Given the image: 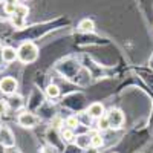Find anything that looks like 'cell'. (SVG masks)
I'll use <instances>...</instances> for the list:
<instances>
[{
  "label": "cell",
  "mask_w": 153,
  "mask_h": 153,
  "mask_svg": "<svg viewBox=\"0 0 153 153\" xmlns=\"http://www.w3.org/2000/svg\"><path fill=\"white\" fill-rule=\"evenodd\" d=\"M78 28H80V31H84V32H92V31L95 29V25H94L92 20L84 19V20H81V22L78 23Z\"/></svg>",
  "instance_id": "8fae6325"
},
{
  "label": "cell",
  "mask_w": 153,
  "mask_h": 153,
  "mask_svg": "<svg viewBox=\"0 0 153 153\" xmlns=\"http://www.w3.org/2000/svg\"><path fill=\"white\" fill-rule=\"evenodd\" d=\"M19 87V83L14 76H5V78L0 80V92L3 95H14L16 91Z\"/></svg>",
  "instance_id": "277c9868"
},
{
  "label": "cell",
  "mask_w": 153,
  "mask_h": 153,
  "mask_svg": "<svg viewBox=\"0 0 153 153\" xmlns=\"http://www.w3.org/2000/svg\"><path fill=\"white\" fill-rule=\"evenodd\" d=\"M38 121H40V118L32 112H22L17 117V123H19V126L23 127V129H34L38 124Z\"/></svg>",
  "instance_id": "3957f363"
},
{
  "label": "cell",
  "mask_w": 153,
  "mask_h": 153,
  "mask_svg": "<svg viewBox=\"0 0 153 153\" xmlns=\"http://www.w3.org/2000/svg\"><path fill=\"white\" fill-rule=\"evenodd\" d=\"M37 58H38V48L32 42H25L17 49V60H20L25 65L34 63Z\"/></svg>",
  "instance_id": "6da1fadb"
},
{
  "label": "cell",
  "mask_w": 153,
  "mask_h": 153,
  "mask_svg": "<svg viewBox=\"0 0 153 153\" xmlns=\"http://www.w3.org/2000/svg\"><path fill=\"white\" fill-rule=\"evenodd\" d=\"M103 144H104V139H103V136H101L100 133H97V132H94V133L91 135V147L98 149V147H101Z\"/></svg>",
  "instance_id": "7c38bea8"
},
{
  "label": "cell",
  "mask_w": 153,
  "mask_h": 153,
  "mask_svg": "<svg viewBox=\"0 0 153 153\" xmlns=\"http://www.w3.org/2000/svg\"><path fill=\"white\" fill-rule=\"evenodd\" d=\"M16 8H17V5H14V3H6L5 2V5H3V11H5V14H8V16L14 14Z\"/></svg>",
  "instance_id": "ac0fdd59"
},
{
  "label": "cell",
  "mask_w": 153,
  "mask_h": 153,
  "mask_svg": "<svg viewBox=\"0 0 153 153\" xmlns=\"http://www.w3.org/2000/svg\"><path fill=\"white\" fill-rule=\"evenodd\" d=\"M75 146L78 149H81V150L89 149V147H91V135L83 133V135L75 136Z\"/></svg>",
  "instance_id": "9c48e42d"
},
{
  "label": "cell",
  "mask_w": 153,
  "mask_h": 153,
  "mask_svg": "<svg viewBox=\"0 0 153 153\" xmlns=\"http://www.w3.org/2000/svg\"><path fill=\"white\" fill-rule=\"evenodd\" d=\"M28 14H29L28 6H25V5H17V8H16V11H14V14L11 16L12 25H14L17 29H22V28L25 26V22H26Z\"/></svg>",
  "instance_id": "7a4b0ae2"
},
{
  "label": "cell",
  "mask_w": 153,
  "mask_h": 153,
  "mask_svg": "<svg viewBox=\"0 0 153 153\" xmlns=\"http://www.w3.org/2000/svg\"><path fill=\"white\" fill-rule=\"evenodd\" d=\"M46 95L49 97V98H58L60 97V87L57 86V84H49L48 87H46Z\"/></svg>",
  "instance_id": "4fadbf2b"
},
{
  "label": "cell",
  "mask_w": 153,
  "mask_h": 153,
  "mask_svg": "<svg viewBox=\"0 0 153 153\" xmlns=\"http://www.w3.org/2000/svg\"><path fill=\"white\" fill-rule=\"evenodd\" d=\"M5 2H6V3H14V5H19V3H17V0H5Z\"/></svg>",
  "instance_id": "7402d4cb"
},
{
  "label": "cell",
  "mask_w": 153,
  "mask_h": 153,
  "mask_svg": "<svg viewBox=\"0 0 153 153\" xmlns=\"http://www.w3.org/2000/svg\"><path fill=\"white\" fill-rule=\"evenodd\" d=\"M109 127H110V126H109V120H107V117L104 115V117H101V118H100L98 129H100V130H107Z\"/></svg>",
  "instance_id": "e0dca14e"
},
{
  "label": "cell",
  "mask_w": 153,
  "mask_h": 153,
  "mask_svg": "<svg viewBox=\"0 0 153 153\" xmlns=\"http://www.w3.org/2000/svg\"><path fill=\"white\" fill-rule=\"evenodd\" d=\"M87 113L91 115L92 118H101V117H104V106L101 104V103H92L91 106H89V109H87Z\"/></svg>",
  "instance_id": "52a82bcc"
},
{
  "label": "cell",
  "mask_w": 153,
  "mask_h": 153,
  "mask_svg": "<svg viewBox=\"0 0 153 153\" xmlns=\"http://www.w3.org/2000/svg\"><path fill=\"white\" fill-rule=\"evenodd\" d=\"M5 153H20V152H19L16 147H9V149H6V152H5Z\"/></svg>",
  "instance_id": "ffe728a7"
},
{
  "label": "cell",
  "mask_w": 153,
  "mask_h": 153,
  "mask_svg": "<svg viewBox=\"0 0 153 153\" xmlns=\"http://www.w3.org/2000/svg\"><path fill=\"white\" fill-rule=\"evenodd\" d=\"M11 97H12V95H11ZM8 106H9L11 109L20 107V106H22V98H20V97H12V98L8 101Z\"/></svg>",
  "instance_id": "2e32d148"
},
{
  "label": "cell",
  "mask_w": 153,
  "mask_h": 153,
  "mask_svg": "<svg viewBox=\"0 0 153 153\" xmlns=\"http://www.w3.org/2000/svg\"><path fill=\"white\" fill-rule=\"evenodd\" d=\"M8 109H9V106H8V101H5V100H0V117H2V115H5V113L8 112Z\"/></svg>",
  "instance_id": "d6986e66"
},
{
  "label": "cell",
  "mask_w": 153,
  "mask_h": 153,
  "mask_svg": "<svg viewBox=\"0 0 153 153\" xmlns=\"http://www.w3.org/2000/svg\"><path fill=\"white\" fill-rule=\"evenodd\" d=\"M66 126L69 127V129H76V127H78L80 126V121H78V117H74V115H72V117H69L68 120H66Z\"/></svg>",
  "instance_id": "9a60e30c"
},
{
  "label": "cell",
  "mask_w": 153,
  "mask_h": 153,
  "mask_svg": "<svg viewBox=\"0 0 153 153\" xmlns=\"http://www.w3.org/2000/svg\"><path fill=\"white\" fill-rule=\"evenodd\" d=\"M2 58H3V61H6V63L16 61V60H17V49L11 48V46H5V48L2 49Z\"/></svg>",
  "instance_id": "ba28073f"
},
{
  "label": "cell",
  "mask_w": 153,
  "mask_h": 153,
  "mask_svg": "<svg viewBox=\"0 0 153 153\" xmlns=\"http://www.w3.org/2000/svg\"><path fill=\"white\" fill-rule=\"evenodd\" d=\"M91 118H92V117H91V115H89L87 112L78 115V121H80V124L84 126V127H89V126H91Z\"/></svg>",
  "instance_id": "5bb4252c"
},
{
  "label": "cell",
  "mask_w": 153,
  "mask_h": 153,
  "mask_svg": "<svg viewBox=\"0 0 153 153\" xmlns=\"http://www.w3.org/2000/svg\"><path fill=\"white\" fill-rule=\"evenodd\" d=\"M60 136H61V141H65V143H72V141H75V132H74V129H69V127L63 129Z\"/></svg>",
  "instance_id": "30bf717a"
},
{
  "label": "cell",
  "mask_w": 153,
  "mask_h": 153,
  "mask_svg": "<svg viewBox=\"0 0 153 153\" xmlns=\"http://www.w3.org/2000/svg\"><path fill=\"white\" fill-rule=\"evenodd\" d=\"M113 153H117V152H113Z\"/></svg>",
  "instance_id": "603a6c76"
},
{
  "label": "cell",
  "mask_w": 153,
  "mask_h": 153,
  "mask_svg": "<svg viewBox=\"0 0 153 153\" xmlns=\"http://www.w3.org/2000/svg\"><path fill=\"white\" fill-rule=\"evenodd\" d=\"M0 146H3L5 149H9V147H14L16 146V138H14V133L9 127L3 126L0 127Z\"/></svg>",
  "instance_id": "5b68a950"
},
{
  "label": "cell",
  "mask_w": 153,
  "mask_h": 153,
  "mask_svg": "<svg viewBox=\"0 0 153 153\" xmlns=\"http://www.w3.org/2000/svg\"><path fill=\"white\" fill-rule=\"evenodd\" d=\"M106 117L109 120V126L112 129H120L124 123V113L120 109H110L109 113H106Z\"/></svg>",
  "instance_id": "8992f818"
},
{
  "label": "cell",
  "mask_w": 153,
  "mask_h": 153,
  "mask_svg": "<svg viewBox=\"0 0 153 153\" xmlns=\"http://www.w3.org/2000/svg\"><path fill=\"white\" fill-rule=\"evenodd\" d=\"M86 153H98V152H97V149H94V147H91V149H89V150H87Z\"/></svg>",
  "instance_id": "44dd1931"
}]
</instances>
